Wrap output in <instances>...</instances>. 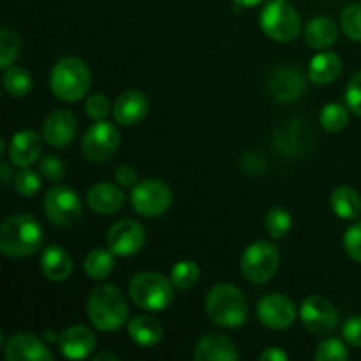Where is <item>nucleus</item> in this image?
I'll return each mask as SVG.
<instances>
[{"mask_svg":"<svg viewBox=\"0 0 361 361\" xmlns=\"http://www.w3.org/2000/svg\"><path fill=\"white\" fill-rule=\"evenodd\" d=\"M341 25L349 39L361 42V6L353 4L345 7L341 14Z\"/></svg>","mask_w":361,"mask_h":361,"instance_id":"obj_34","label":"nucleus"},{"mask_svg":"<svg viewBox=\"0 0 361 361\" xmlns=\"http://www.w3.org/2000/svg\"><path fill=\"white\" fill-rule=\"evenodd\" d=\"M264 228L271 238H284L291 229V215L286 208L274 207L264 217Z\"/></svg>","mask_w":361,"mask_h":361,"instance_id":"obj_32","label":"nucleus"},{"mask_svg":"<svg viewBox=\"0 0 361 361\" xmlns=\"http://www.w3.org/2000/svg\"><path fill=\"white\" fill-rule=\"evenodd\" d=\"M129 337L140 348H154L162 338V324L150 316L134 317L127 324Z\"/></svg>","mask_w":361,"mask_h":361,"instance_id":"obj_23","label":"nucleus"},{"mask_svg":"<svg viewBox=\"0 0 361 361\" xmlns=\"http://www.w3.org/2000/svg\"><path fill=\"white\" fill-rule=\"evenodd\" d=\"M130 300L137 307L150 312H161L171 305L175 298V286L171 279H166L155 271H141L129 282Z\"/></svg>","mask_w":361,"mask_h":361,"instance_id":"obj_5","label":"nucleus"},{"mask_svg":"<svg viewBox=\"0 0 361 361\" xmlns=\"http://www.w3.org/2000/svg\"><path fill=\"white\" fill-rule=\"evenodd\" d=\"M319 122L321 127H323L324 130H328V133H338V130H342L348 126L349 113L342 104L330 102V104H326L321 109Z\"/></svg>","mask_w":361,"mask_h":361,"instance_id":"obj_31","label":"nucleus"},{"mask_svg":"<svg viewBox=\"0 0 361 361\" xmlns=\"http://www.w3.org/2000/svg\"><path fill=\"white\" fill-rule=\"evenodd\" d=\"M194 360L200 361H235L238 349L235 342L221 334H208L200 338L194 349Z\"/></svg>","mask_w":361,"mask_h":361,"instance_id":"obj_18","label":"nucleus"},{"mask_svg":"<svg viewBox=\"0 0 361 361\" xmlns=\"http://www.w3.org/2000/svg\"><path fill=\"white\" fill-rule=\"evenodd\" d=\"M259 360L261 361H288L289 356L288 353L282 351L281 348H268L267 351L261 353Z\"/></svg>","mask_w":361,"mask_h":361,"instance_id":"obj_43","label":"nucleus"},{"mask_svg":"<svg viewBox=\"0 0 361 361\" xmlns=\"http://www.w3.org/2000/svg\"><path fill=\"white\" fill-rule=\"evenodd\" d=\"M345 102L355 115L361 116V71L351 78L345 90Z\"/></svg>","mask_w":361,"mask_h":361,"instance_id":"obj_40","label":"nucleus"},{"mask_svg":"<svg viewBox=\"0 0 361 361\" xmlns=\"http://www.w3.org/2000/svg\"><path fill=\"white\" fill-rule=\"evenodd\" d=\"M97 338L88 326L76 324L63 330L59 337V349L67 360H83L94 353Z\"/></svg>","mask_w":361,"mask_h":361,"instance_id":"obj_16","label":"nucleus"},{"mask_svg":"<svg viewBox=\"0 0 361 361\" xmlns=\"http://www.w3.org/2000/svg\"><path fill=\"white\" fill-rule=\"evenodd\" d=\"M148 99L140 90H126L113 104V116L120 126H136L147 116Z\"/></svg>","mask_w":361,"mask_h":361,"instance_id":"obj_19","label":"nucleus"},{"mask_svg":"<svg viewBox=\"0 0 361 361\" xmlns=\"http://www.w3.org/2000/svg\"><path fill=\"white\" fill-rule=\"evenodd\" d=\"M307 80L296 67H279L268 78V92L277 102H293L305 94Z\"/></svg>","mask_w":361,"mask_h":361,"instance_id":"obj_13","label":"nucleus"},{"mask_svg":"<svg viewBox=\"0 0 361 361\" xmlns=\"http://www.w3.org/2000/svg\"><path fill=\"white\" fill-rule=\"evenodd\" d=\"M41 155V136L30 129H23L13 136L9 143V161L16 168H28Z\"/></svg>","mask_w":361,"mask_h":361,"instance_id":"obj_20","label":"nucleus"},{"mask_svg":"<svg viewBox=\"0 0 361 361\" xmlns=\"http://www.w3.org/2000/svg\"><path fill=\"white\" fill-rule=\"evenodd\" d=\"M20 37L13 30L4 27L0 30V69H9L11 63L20 55Z\"/></svg>","mask_w":361,"mask_h":361,"instance_id":"obj_33","label":"nucleus"},{"mask_svg":"<svg viewBox=\"0 0 361 361\" xmlns=\"http://www.w3.org/2000/svg\"><path fill=\"white\" fill-rule=\"evenodd\" d=\"M6 358L9 361H51L53 355L44 342L32 334H16L6 342Z\"/></svg>","mask_w":361,"mask_h":361,"instance_id":"obj_17","label":"nucleus"},{"mask_svg":"<svg viewBox=\"0 0 361 361\" xmlns=\"http://www.w3.org/2000/svg\"><path fill=\"white\" fill-rule=\"evenodd\" d=\"M115 254L111 250L104 249H94L87 254L85 257L83 268L87 275L94 281H102V279L109 277V274L115 268Z\"/></svg>","mask_w":361,"mask_h":361,"instance_id":"obj_28","label":"nucleus"},{"mask_svg":"<svg viewBox=\"0 0 361 361\" xmlns=\"http://www.w3.org/2000/svg\"><path fill=\"white\" fill-rule=\"evenodd\" d=\"M344 338L355 348H361V316L349 317L342 328Z\"/></svg>","mask_w":361,"mask_h":361,"instance_id":"obj_41","label":"nucleus"},{"mask_svg":"<svg viewBox=\"0 0 361 361\" xmlns=\"http://www.w3.org/2000/svg\"><path fill=\"white\" fill-rule=\"evenodd\" d=\"M78 130V122L74 115L67 109H55L46 116L42 123V137L49 147H67L74 140Z\"/></svg>","mask_w":361,"mask_h":361,"instance_id":"obj_15","label":"nucleus"},{"mask_svg":"<svg viewBox=\"0 0 361 361\" xmlns=\"http://www.w3.org/2000/svg\"><path fill=\"white\" fill-rule=\"evenodd\" d=\"M130 203L143 217H159L171 208V187L159 178L141 180L130 192Z\"/></svg>","mask_w":361,"mask_h":361,"instance_id":"obj_8","label":"nucleus"},{"mask_svg":"<svg viewBox=\"0 0 361 361\" xmlns=\"http://www.w3.org/2000/svg\"><path fill=\"white\" fill-rule=\"evenodd\" d=\"M2 182H4V185H9V182H11V173H9V168H7L6 162H2Z\"/></svg>","mask_w":361,"mask_h":361,"instance_id":"obj_46","label":"nucleus"},{"mask_svg":"<svg viewBox=\"0 0 361 361\" xmlns=\"http://www.w3.org/2000/svg\"><path fill=\"white\" fill-rule=\"evenodd\" d=\"M261 2H263V0H235L236 6H240V7H254Z\"/></svg>","mask_w":361,"mask_h":361,"instance_id":"obj_44","label":"nucleus"},{"mask_svg":"<svg viewBox=\"0 0 361 361\" xmlns=\"http://www.w3.org/2000/svg\"><path fill=\"white\" fill-rule=\"evenodd\" d=\"M261 28L277 42H289L298 35L300 16L286 0H271L267 4L259 18Z\"/></svg>","mask_w":361,"mask_h":361,"instance_id":"obj_7","label":"nucleus"},{"mask_svg":"<svg viewBox=\"0 0 361 361\" xmlns=\"http://www.w3.org/2000/svg\"><path fill=\"white\" fill-rule=\"evenodd\" d=\"M49 87L55 97L63 102L80 101L90 87V71L78 56H63L49 74Z\"/></svg>","mask_w":361,"mask_h":361,"instance_id":"obj_4","label":"nucleus"},{"mask_svg":"<svg viewBox=\"0 0 361 361\" xmlns=\"http://www.w3.org/2000/svg\"><path fill=\"white\" fill-rule=\"evenodd\" d=\"M337 25L331 18L317 16L312 21H309L305 28V41L307 44L312 46L316 49L330 48L335 41H337Z\"/></svg>","mask_w":361,"mask_h":361,"instance_id":"obj_25","label":"nucleus"},{"mask_svg":"<svg viewBox=\"0 0 361 361\" xmlns=\"http://www.w3.org/2000/svg\"><path fill=\"white\" fill-rule=\"evenodd\" d=\"M4 87L13 97H25L32 90V76L23 67H9L4 73Z\"/></svg>","mask_w":361,"mask_h":361,"instance_id":"obj_29","label":"nucleus"},{"mask_svg":"<svg viewBox=\"0 0 361 361\" xmlns=\"http://www.w3.org/2000/svg\"><path fill=\"white\" fill-rule=\"evenodd\" d=\"M44 214L59 228H73L83 217V204L76 190L56 185L44 196Z\"/></svg>","mask_w":361,"mask_h":361,"instance_id":"obj_9","label":"nucleus"},{"mask_svg":"<svg viewBox=\"0 0 361 361\" xmlns=\"http://www.w3.org/2000/svg\"><path fill=\"white\" fill-rule=\"evenodd\" d=\"M200 267H197L194 261H178L175 267L171 268V282L176 289H182V291H187V289H192L194 286L200 282Z\"/></svg>","mask_w":361,"mask_h":361,"instance_id":"obj_30","label":"nucleus"},{"mask_svg":"<svg viewBox=\"0 0 361 361\" xmlns=\"http://www.w3.org/2000/svg\"><path fill=\"white\" fill-rule=\"evenodd\" d=\"M298 120H289L284 127L275 133V145L281 148V152L295 155L298 150H305L309 136H312V130H305L302 123H296Z\"/></svg>","mask_w":361,"mask_h":361,"instance_id":"obj_26","label":"nucleus"},{"mask_svg":"<svg viewBox=\"0 0 361 361\" xmlns=\"http://www.w3.org/2000/svg\"><path fill=\"white\" fill-rule=\"evenodd\" d=\"M41 271L48 281L63 282L73 274V257L63 247H46L41 256Z\"/></svg>","mask_w":361,"mask_h":361,"instance_id":"obj_22","label":"nucleus"},{"mask_svg":"<svg viewBox=\"0 0 361 361\" xmlns=\"http://www.w3.org/2000/svg\"><path fill=\"white\" fill-rule=\"evenodd\" d=\"M123 201H126V196H123L122 190L108 182L95 183L87 194L88 207L95 214L101 215H111L118 212L123 207Z\"/></svg>","mask_w":361,"mask_h":361,"instance_id":"obj_21","label":"nucleus"},{"mask_svg":"<svg viewBox=\"0 0 361 361\" xmlns=\"http://www.w3.org/2000/svg\"><path fill=\"white\" fill-rule=\"evenodd\" d=\"M102 360H111V361H118V356L111 355V353H99L97 356H94V361H102Z\"/></svg>","mask_w":361,"mask_h":361,"instance_id":"obj_45","label":"nucleus"},{"mask_svg":"<svg viewBox=\"0 0 361 361\" xmlns=\"http://www.w3.org/2000/svg\"><path fill=\"white\" fill-rule=\"evenodd\" d=\"M120 147V134L109 122H95L81 140V152L92 162H104L115 155Z\"/></svg>","mask_w":361,"mask_h":361,"instance_id":"obj_10","label":"nucleus"},{"mask_svg":"<svg viewBox=\"0 0 361 361\" xmlns=\"http://www.w3.org/2000/svg\"><path fill=\"white\" fill-rule=\"evenodd\" d=\"M344 247L349 257L361 264V222H356L345 231Z\"/></svg>","mask_w":361,"mask_h":361,"instance_id":"obj_39","label":"nucleus"},{"mask_svg":"<svg viewBox=\"0 0 361 361\" xmlns=\"http://www.w3.org/2000/svg\"><path fill=\"white\" fill-rule=\"evenodd\" d=\"M342 62L335 53H319L309 63V80L316 85L334 83L341 76Z\"/></svg>","mask_w":361,"mask_h":361,"instance_id":"obj_24","label":"nucleus"},{"mask_svg":"<svg viewBox=\"0 0 361 361\" xmlns=\"http://www.w3.org/2000/svg\"><path fill=\"white\" fill-rule=\"evenodd\" d=\"M281 254L277 247L270 242H254L245 249L242 256V274L243 277L254 284H264L270 281L279 270Z\"/></svg>","mask_w":361,"mask_h":361,"instance_id":"obj_6","label":"nucleus"},{"mask_svg":"<svg viewBox=\"0 0 361 361\" xmlns=\"http://www.w3.org/2000/svg\"><path fill=\"white\" fill-rule=\"evenodd\" d=\"M257 317L271 330H286L296 321V307L288 296L268 295L257 303Z\"/></svg>","mask_w":361,"mask_h":361,"instance_id":"obj_14","label":"nucleus"},{"mask_svg":"<svg viewBox=\"0 0 361 361\" xmlns=\"http://www.w3.org/2000/svg\"><path fill=\"white\" fill-rule=\"evenodd\" d=\"M208 319L221 328H238L247 319V298L236 286L217 284L204 300Z\"/></svg>","mask_w":361,"mask_h":361,"instance_id":"obj_3","label":"nucleus"},{"mask_svg":"<svg viewBox=\"0 0 361 361\" xmlns=\"http://www.w3.org/2000/svg\"><path fill=\"white\" fill-rule=\"evenodd\" d=\"M115 178L122 187H134L137 183V171L130 164H122L116 168Z\"/></svg>","mask_w":361,"mask_h":361,"instance_id":"obj_42","label":"nucleus"},{"mask_svg":"<svg viewBox=\"0 0 361 361\" xmlns=\"http://www.w3.org/2000/svg\"><path fill=\"white\" fill-rule=\"evenodd\" d=\"M145 240H147V231L140 222L133 219H122L109 228L106 243L115 256L127 257L140 252L145 245Z\"/></svg>","mask_w":361,"mask_h":361,"instance_id":"obj_12","label":"nucleus"},{"mask_svg":"<svg viewBox=\"0 0 361 361\" xmlns=\"http://www.w3.org/2000/svg\"><path fill=\"white\" fill-rule=\"evenodd\" d=\"M39 171L42 173L46 180L49 182H56V180H62L66 175V168H63L62 159H59L56 155H46L39 162Z\"/></svg>","mask_w":361,"mask_h":361,"instance_id":"obj_38","label":"nucleus"},{"mask_svg":"<svg viewBox=\"0 0 361 361\" xmlns=\"http://www.w3.org/2000/svg\"><path fill=\"white\" fill-rule=\"evenodd\" d=\"M300 319L310 334H330L338 324V310L324 296H309L300 307Z\"/></svg>","mask_w":361,"mask_h":361,"instance_id":"obj_11","label":"nucleus"},{"mask_svg":"<svg viewBox=\"0 0 361 361\" xmlns=\"http://www.w3.org/2000/svg\"><path fill=\"white\" fill-rule=\"evenodd\" d=\"M14 187H16V190L21 196H35L39 192V189H41V178H39V175L35 171L23 168V171L18 173L16 178H14Z\"/></svg>","mask_w":361,"mask_h":361,"instance_id":"obj_36","label":"nucleus"},{"mask_svg":"<svg viewBox=\"0 0 361 361\" xmlns=\"http://www.w3.org/2000/svg\"><path fill=\"white\" fill-rule=\"evenodd\" d=\"M349 358L348 348L338 338H326L316 349L317 361H345Z\"/></svg>","mask_w":361,"mask_h":361,"instance_id":"obj_35","label":"nucleus"},{"mask_svg":"<svg viewBox=\"0 0 361 361\" xmlns=\"http://www.w3.org/2000/svg\"><path fill=\"white\" fill-rule=\"evenodd\" d=\"M331 208L344 221H355L361 214V197L353 187H337L331 194Z\"/></svg>","mask_w":361,"mask_h":361,"instance_id":"obj_27","label":"nucleus"},{"mask_svg":"<svg viewBox=\"0 0 361 361\" xmlns=\"http://www.w3.org/2000/svg\"><path fill=\"white\" fill-rule=\"evenodd\" d=\"M44 231L37 219L20 214L6 219L0 228V252L7 257H27L37 252Z\"/></svg>","mask_w":361,"mask_h":361,"instance_id":"obj_2","label":"nucleus"},{"mask_svg":"<svg viewBox=\"0 0 361 361\" xmlns=\"http://www.w3.org/2000/svg\"><path fill=\"white\" fill-rule=\"evenodd\" d=\"M85 111L95 122H101L111 113V104L104 94H92L85 102Z\"/></svg>","mask_w":361,"mask_h":361,"instance_id":"obj_37","label":"nucleus"},{"mask_svg":"<svg viewBox=\"0 0 361 361\" xmlns=\"http://www.w3.org/2000/svg\"><path fill=\"white\" fill-rule=\"evenodd\" d=\"M87 314L99 331H116L127 324L129 307L126 296L116 286L102 284L92 289Z\"/></svg>","mask_w":361,"mask_h":361,"instance_id":"obj_1","label":"nucleus"}]
</instances>
